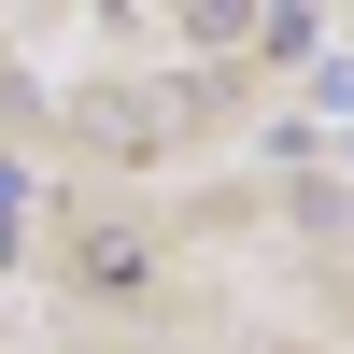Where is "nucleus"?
Masks as SVG:
<instances>
[{"instance_id":"1","label":"nucleus","mask_w":354,"mask_h":354,"mask_svg":"<svg viewBox=\"0 0 354 354\" xmlns=\"http://www.w3.org/2000/svg\"><path fill=\"white\" fill-rule=\"evenodd\" d=\"M28 241V170H0V255Z\"/></svg>"}]
</instances>
